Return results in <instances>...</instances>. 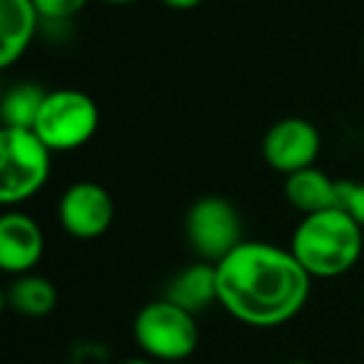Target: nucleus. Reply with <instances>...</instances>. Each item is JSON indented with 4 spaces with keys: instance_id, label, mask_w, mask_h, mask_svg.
<instances>
[{
    "instance_id": "obj_1",
    "label": "nucleus",
    "mask_w": 364,
    "mask_h": 364,
    "mask_svg": "<svg viewBox=\"0 0 364 364\" xmlns=\"http://www.w3.org/2000/svg\"><path fill=\"white\" fill-rule=\"evenodd\" d=\"M218 302L247 327L272 329L304 309L312 277L289 247L245 240L218 264Z\"/></svg>"
},
{
    "instance_id": "obj_2",
    "label": "nucleus",
    "mask_w": 364,
    "mask_h": 364,
    "mask_svg": "<svg viewBox=\"0 0 364 364\" xmlns=\"http://www.w3.org/2000/svg\"><path fill=\"white\" fill-rule=\"evenodd\" d=\"M289 250L312 279L342 277L362 257L364 228L339 208L304 215L294 228Z\"/></svg>"
},
{
    "instance_id": "obj_3",
    "label": "nucleus",
    "mask_w": 364,
    "mask_h": 364,
    "mask_svg": "<svg viewBox=\"0 0 364 364\" xmlns=\"http://www.w3.org/2000/svg\"><path fill=\"white\" fill-rule=\"evenodd\" d=\"M53 150L33 130L0 127V203H28L50 180Z\"/></svg>"
},
{
    "instance_id": "obj_4",
    "label": "nucleus",
    "mask_w": 364,
    "mask_h": 364,
    "mask_svg": "<svg viewBox=\"0 0 364 364\" xmlns=\"http://www.w3.org/2000/svg\"><path fill=\"white\" fill-rule=\"evenodd\" d=\"M132 337L142 354L155 362H182L195 354L200 344L198 314L160 297L147 302L132 322Z\"/></svg>"
},
{
    "instance_id": "obj_5",
    "label": "nucleus",
    "mask_w": 364,
    "mask_h": 364,
    "mask_svg": "<svg viewBox=\"0 0 364 364\" xmlns=\"http://www.w3.org/2000/svg\"><path fill=\"white\" fill-rule=\"evenodd\" d=\"M100 127V107L87 92L60 87L48 90L33 132L53 152H73L87 145Z\"/></svg>"
},
{
    "instance_id": "obj_6",
    "label": "nucleus",
    "mask_w": 364,
    "mask_h": 364,
    "mask_svg": "<svg viewBox=\"0 0 364 364\" xmlns=\"http://www.w3.org/2000/svg\"><path fill=\"white\" fill-rule=\"evenodd\" d=\"M188 245L203 262L218 264L235 247L245 242L242 218L230 200L220 195H205L190 205L185 215Z\"/></svg>"
},
{
    "instance_id": "obj_7",
    "label": "nucleus",
    "mask_w": 364,
    "mask_h": 364,
    "mask_svg": "<svg viewBox=\"0 0 364 364\" xmlns=\"http://www.w3.org/2000/svg\"><path fill=\"white\" fill-rule=\"evenodd\" d=\"M115 203L100 182H73L58 203V220L75 240H97L110 230Z\"/></svg>"
},
{
    "instance_id": "obj_8",
    "label": "nucleus",
    "mask_w": 364,
    "mask_h": 364,
    "mask_svg": "<svg viewBox=\"0 0 364 364\" xmlns=\"http://www.w3.org/2000/svg\"><path fill=\"white\" fill-rule=\"evenodd\" d=\"M322 150V135L304 117H282L262 137V157L284 177L314 167Z\"/></svg>"
},
{
    "instance_id": "obj_9",
    "label": "nucleus",
    "mask_w": 364,
    "mask_h": 364,
    "mask_svg": "<svg viewBox=\"0 0 364 364\" xmlns=\"http://www.w3.org/2000/svg\"><path fill=\"white\" fill-rule=\"evenodd\" d=\"M46 235L36 218L23 210H6L0 218V267L8 274H28L41 264Z\"/></svg>"
},
{
    "instance_id": "obj_10",
    "label": "nucleus",
    "mask_w": 364,
    "mask_h": 364,
    "mask_svg": "<svg viewBox=\"0 0 364 364\" xmlns=\"http://www.w3.org/2000/svg\"><path fill=\"white\" fill-rule=\"evenodd\" d=\"M41 13L33 0H0V68H13L41 31Z\"/></svg>"
},
{
    "instance_id": "obj_11",
    "label": "nucleus",
    "mask_w": 364,
    "mask_h": 364,
    "mask_svg": "<svg viewBox=\"0 0 364 364\" xmlns=\"http://www.w3.org/2000/svg\"><path fill=\"white\" fill-rule=\"evenodd\" d=\"M165 299L193 314L205 312L218 302V267L213 262H203V259L188 264L170 279Z\"/></svg>"
},
{
    "instance_id": "obj_12",
    "label": "nucleus",
    "mask_w": 364,
    "mask_h": 364,
    "mask_svg": "<svg viewBox=\"0 0 364 364\" xmlns=\"http://www.w3.org/2000/svg\"><path fill=\"white\" fill-rule=\"evenodd\" d=\"M284 198L302 215H314L339 208L337 180L329 177L327 172L317 170V167H307V170L287 175V180H284Z\"/></svg>"
},
{
    "instance_id": "obj_13",
    "label": "nucleus",
    "mask_w": 364,
    "mask_h": 364,
    "mask_svg": "<svg viewBox=\"0 0 364 364\" xmlns=\"http://www.w3.org/2000/svg\"><path fill=\"white\" fill-rule=\"evenodd\" d=\"M6 304L21 317H48L58 304V289L43 274H18L6 289Z\"/></svg>"
},
{
    "instance_id": "obj_14",
    "label": "nucleus",
    "mask_w": 364,
    "mask_h": 364,
    "mask_svg": "<svg viewBox=\"0 0 364 364\" xmlns=\"http://www.w3.org/2000/svg\"><path fill=\"white\" fill-rule=\"evenodd\" d=\"M46 95L48 90L38 85V82H16L13 87H8L3 100H0V122H3V127L33 130Z\"/></svg>"
},
{
    "instance_id": "obj_15",
    "label": "nucleus",
    "mask_w": 364,
    "mask_h": 364,
    "mask_svg": "<svg viewBox=\"0 0 364 364\" xmlns=\"http://www.w3.org/2000/svg\"><path fill=\"white\" fill-rule=\"evenodd\" d=\"M90 0H33L43 23H68L87 6Z\"/></svg>"
},
{
    "instance_id": "obj_16",
    "label": "nucleus",
    "mask_w": 364,
    "mask_h": 364,
    "mask_svg": "<svg viewBox=\"0 0 364 364\" xmlns=\"http://www.w3.org/2000/svg\"><path fill=\"white\" fill-rule=\"evenodd\" d=\"M339 210L349 213L364 228V182L337 180Z\"/></svg>"
},
{
    "instance_id": "obj_17",
    "label": "nucleus",
    "mask_w": 364,
    "mask_h": 364,
    "mask_svg": "<svg viewBox=\"0 0 364 364\" xmlns=\"http://www.w3.org/2000/svg\"><path fill=\"white\" fill-rule=\"evenodd\" d=\"M160 3H165L172 11H193V8L203 6V0H160Z\"/></svg>"
},
{
    "instance_id": "obj_18",
    "label": "nucleus",
    "mask_w": 364,
    "mask_h": 364,
    "mask_svg": "<svg viewBox=\"0 0 364 364\" xmlns=\"http://www.w3.org/2000/svg\"><path fill=\"white\" fill-rule=\"evenodd\" d=\"M120 364H160V362H155V359H150V357H132V359H125V362H120Z\"/></svg>"
},
{
    "instance_id": "obj_19",
    "label": "nucleus",
    "mask_w": 364,
    "mask_h": 364,
    "mask_svg": "<svg viewBox=\"0 0 364 364\" xmlns=\"http://www.w3.org/2000/svg\"><path fill=\"white\" fill-rule=\"evenodd\" d=\"M107 6H132V3H140V0H102Z\"/></svg>"
},
{
    "instance_id": "obj_20",
    "label": "nucleus",
    "mask_w": 364,
    "mask_h": 364,
    "mask_svg": "<svg viewBox=\"0 0 364 364\" xmlns=\"http://www.w3.org/2000/svg\"><path fill=\"white\" fill-rule=\"evenodd\" d=\"M284 364H312V362H304V359H294V362H284Z\"/></svg>"
},
{
    "instance_id": "obj_21",
    "label": "nucleus",
    "mask_w": 364,
    "mask_h": 364,
    "mask_svg": "<svg viewBox=\"0 0 364 364\" xmlns=\"http://www.w3.org/2000/svg\"><path fill=\"white\" fill-rule=\"evenodd\" d=\"M362 55H364V38H362Z\"/></svg>"
}]
</instances>
